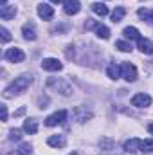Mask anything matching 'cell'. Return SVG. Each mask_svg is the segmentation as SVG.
Listing matches in <instances>:
<instances>
[{
  "instance_id": "6da1fadb",
  "label": "cell",
  "mask_w": 153,
  "mask_h": 155,
  "mask_svg": "<svg viewBox=\"0 0 153 155\" xmlns=\"http://www.w3.org/2000/svg\"><path fill=\"white\" fill-rule=\"evenodd\" d=\"M31 83H33V76H31V74H22V76L15 78V81L5 87L4 97L9 99V97H15V96L22 94V92H25V90L31 87Z\"/></svg>"
},
{
  "instance_id": "7a4b0ae2",
  "label": "cell",
  "mask_w": 153,
  "mask_h": 155,
  "mask_svg": "<svg viewBox=\"0 0 153 155\" xmlns=\"http://www.w3.org/2000/svg\"><path fill=\"white\" fill-rule=\"evenodd\" d=\"M47 87L58 90V92L63 94V96H70V94H72V87H70L65 79H61V78H49V79H47Z\"/></svg>"
},
{
  "instance_id": "3957f363",
  "label": "cell",
  "mask_w": 153,
  "mask_h": 155,
  "mask_svg": "<svg viewBox=\"0 0 153 155\" xmlns=\"http://www.w3.org/2000/svg\"><path fill=\"white\" fill-rule=\"evenodd\" d=\"M4 58H5L7 61H11V63H20V61H24V60H25V54H24V51H22V49L13 47V49H7V51H5Z\"/></svg>"
},
{
  "instance_id": "277c9868",
  "label": "cell",
  "mask_w": 153,
  "mask_h": 155,
  "mask_svg": "<svg viewBox=\"0 0 153 155\" xmlns=\"http://www.w3.org/2000/svg\"><path fill=\"white\" fill-rule=\"evenodd\" d=\"M121 78H124L126 81H135L137 79V69H135V65H132L128 61L121 63Z\"/></svg>"
},
{
  "instance_id": "5b68a950",
  "label": "cell",
  "mask_w": 153,
  "mask_h": 155,
  "mask_svg": "<svg viewBox=\"0 0 153 155\" xmlns=\"http://www.w3.org/2000/svg\"><path fill=\"white\" fill-rule=\"evenodd\" d=\"M67 116H69V112H67V110L54 112L52 116H49L47 119H45V124H47V126H56V124H61V123L67 119Z\"/></svg>"
},
{
  "instance_id": "8992f818",
  "label": "cell",
  "mask_w": 153,
  "mask_h": 155,
  "mask_svg": "<svg viewBox=\"0 0 153 155\" xmlns=\"http://www.w3.org/2000/svg\"><path fill=\"white\" fill-rule=\"evenodd\" d=\"M132 105L133 107H137V108H144V107H150L151 105V97L148 96V94H135L133 97H132Z\"/></svg>"
},
{
  "instance_id": "52a82bcc",
  "label": "cell",
  "mask_w": 153,
  "mask_h": 155,
  "mask_svg": "<svg viewBox=\"0 0 153 155\" xmlns=\"http://www.w3.org/2000/svg\"><path fill=\"white\" fill-rule=\"evenodd\" d=\"M41 67H43L45 71H50V72H58V71H61V69H63L61 61H60V60H56V58H45V60L41 61Z\"/></svg>"
},
{
  "instance_id": "ba28073f",
  "label": "cell",
  "mask_w": 153,
  "mask_h": 155,
  "mask_svg": "<svg viewBox=\"0 0 153 155\" xmlns=\"http://www.w3.org/2000/svg\"><path fill=\"white\" fill-rule=\"evenodd\" d=\"M63 4H65V5H63V9H65V13H67L69 16L77 15V13H79V9H81V4H79V0H65Z\"/></svg>"
},
{
  "instance_id": "9c48e42d",
  "label": "cell",
  "mask_w": 153,
  "mask_h": 155,
  "mask_svg": "<svg viewBox=\"0 0 153 155\" xmlns=\"http://www.w3.org/2000/svg\"><path fill=\"white\" fill-rule=\"evenodd\" d=\"M47 144L52 146V148H65L67 137H65V135H50V137L47 139Z\"/></svg>"
},
{
  "instance_id": "30bf717a",
  "label": "cell",
  "mask_w": 153,
  "mask_h": 155,
  "mask_svg": "<svg viewBox=\"0 0 153 155\" xmlns=\"http://www.w3.org/2000/svg\"><path fill=\"white\" fill-rule=\"evenodd\" d=\"M16 15V7L15 5H0V18L2 20H11Z\"/></svg>"
},
{
  "instance_id": "8fae6325",
  "label": "cell",
  "mask_w": 153,
  "mask_h": 155,
  "mask_svg": "<svg viewBox=\"0 0 153 155\" xmlns=\"http://www.w3.org/2000/svg\"><path fill=\"white\" fill-rule=\"evenodd\" d=\"M141 144H142V141L137 139V137H133V139H130V141L124 143V152H128V153L139 152V150H141Z\"/></svg>"
},
{
  "instance_id": "7c38bea8",
  "label": "cell",
  "mask_w": 153,
  "mask_h": 155,
  "mask_svg": "<svg viewBox=\"0 0 153 155\" xmlns=\"http://www.w3.org/2000/svg\"><path fill=\"white\" fill-rule=\"evenodd\" d=\"M38 15L43 20H50L54 16V9L49 5V4H40L38 5Z\"/></svg>"
},
{
  "instance_id": "4fadbf2b",
  "label": "cell",
  "mask_w": 153,
  "mask_h": 155,
  "mask_svg": "<svg viewBox=\"0 0 153 155\" xmlns=\"http://www.w3.org/2000/svg\"><path fill=\"white\" fill-rule=\"evenodd\" d=\"M24 132L25 134H29V135H34L36 132H38V121L36 119H25L24 121Z\"/></svg>"
},
{
  "instance_id": "5bb4252c",
  "label": "cell",
  "mask_w": 153,
  "mask_h": 155,
  "mask_svg": "<svg viewBox=\"0 0 153 155\" xmlns=\"http://www.w3.org/2000/svg\"><path fill=\"white\" fill-rule=\"evenodd\" d=\"M137 43H139V51L142 54H153V41H150L148 38H139Z\"/></svg>"
},
{
  "instance_id": "9a60e30c",
  "label": "cell",
  "mask_w": 153,
  "mask_h": 155,
  "mask_svg": "<svg viewBox=\"0 0 153 155\" xmlns=\"http://www.w3.org/2000/svg\"><path fill=\"white\" fill-rule=\"evenodd\" d=\"M137 15H139V18H142V22H146V24L153 25V9L141 7V9L137 11Z\"/></svg>"
},
{
  "instance_id": "2e32d148",
  "label": "cell",
  "mask_w": 153,
  "mask_h": 155,
  "mask_svg": "<svg viewBox=\"0 0 153 155\" xmlns=\"http://www.w3.org/2000/svg\"><path fill=\"white\" fill-rule=\"evenodd\" d=\"M74 116H76L77 123H85L86 119H90V117H92V112H88V110H86V108H83V107H77L76 110H74Z\"/></svg>"
},
{
  "instance_id": "e0dca14e",
  "label": "cell",
  "mask_w": 153,
  "mask_h": 155,
  "mask_svg": "<svg viewBox=\"0 0 153 155\" xmlns=\"http://www.w3.org/2000/svg\"><path fill=\"white\" fill-rule=\"evenodd\" d=\"M22 35H24V38L25 40H36V31H34V27L31 25V24H25L24 27H22Z\"/></svg>"
},
{
  "instance_id": "ac0fdd59",
  "label": "cell",
  "mask_w": 153,
  "mask_h": 155,
  "mask_svg": "<svg viewBox=\"0 0 153 155\" xmlns=\"http://www.w3.org/2000/svg\"><path fill=\"white\" fill-rule=\"evenodd\" d=\"M92 11H94L96 15H99V16H106V15H108V7H106L105 4H101V2H94V4H92Z\"/></svg>"
},
{
  "instance_id": "d6986e66",
  "label": "cell",
  "mask_w": 153,
  "mask_h": 155,
  "mask_svg": "<svg viewBox=\"0 0 153 155\" xmlns=\"http://www.w3.org/2000/svg\"><path fill=\"white\" fill-rule=\"evenodd\" d=\"M124 15H126V9H124V7H115L114 13H112V22H114V24L121 22V20L124 18Z\"/></svg>"
},
{
  "instance_id": "ffe728a7",
  "label": "cell",
  "mask_w": 153,
  "mask_h": 155,
  "mask_svg": "<svg viewBox=\"0 0 153 155\" xmlns=\"http://www.w3.org/2000/svg\"><path fill=\"white\" fill-rule=\"evenodd\" d=\"M122 35H124V38L128 40H139L141 36H139V31L135 29V27H126L124 31H122Z\"/></svg>"
},
{
  "instance_id": "44dd1931",
  "label": "cell",
  "mask_w": 153,
  "mask_h": 155,
  "mask_svg": "<svg viewBox=\"0 0 153 155\" xmlns=\"http://www.w3.org/2000/svg\"><path fill=\"white\" fill-rule=\"evenodd\" d=\"M106 74H108V78H112V79H119L121 78V67L119 65H110L106 69Z\"/></svg>"
},
{
  "instance_id": "7402d4cb",
  "label": "cell",
  "mask_w": 153,
  "mask_h": 155,
  "mask_svg": "<svg viewBox=\"0 0 153 155\" xmlns=\"http://www.w3.org/2000/svg\"><path fill=\"white\" fill-rule=\"evenodd\" d=\"M96 33H97V36L99 38H103V40H108L110 38V29L106 27V25H97V29H96Z\"/></svg>"
},
{
  "instance_id": "603a6c76",
  "label": "cell",
  "mask_w": 153,
  "mask_h": 155,
  "mask_svg": "<svg viewBox=\"0 0 153 155\" xmlns=\"http://www.w3.org/2000/svg\"><path fill=\"white\" fill-rule=\"evenodd\" d=\"M114 139H110V137H103L101 141H99V146H101V150H112L114 148Z\"/></svg>"
},
{
  "instance_id": "cb8c5ba5",
  "label": "cell",
  "mask_w": 153,
  "mask_h": 155,
  "mask_svg": "<svg viewBox=\"0 0 153 155\" xmlns=\"http://www.w3.org/2000/svg\"><path fill=\"white\" fill-rule=\"evenodd\" d=\"M115 47L119 49V51H122V52H130L133 47H132V43L130 41H124V40H119L117 43H115Z\"/></svg>"
},
{
  "instance_id": "d4e9b609",
  "label": "cell",
  "mask_w": 153,
  "mask_h": 155,
  "mask_svg": "<svg viewBox=\"0 0 153 155\" xmlns=\"http://www.w3.org/2000/svg\"><path fill=\"white\" fill-rule=\"evenodd\" d=\"M141 152H144V153H153V139H146V141H142V144H141Z\"/></svg>"
},
{
  "instance_id": "484cf974",
  "label": "cell",
  "mask_w": 153,
  "mask_h": 155,
  "mask_svg": "<svg viewBox=\"0 0 153 155\" xmlns=\"http://www.w3.org/2000/svg\"><path fill=\"white\" fill-rule=\"evenodd\" d=\"M18 152H20V155H31L33 153V146H31L29 143H20Z\"/></svg>"
},
{
  "instance_id": "4316f807",
  "label": "cell",
  "mask_w": 153,
  "mask_h": 155,
  "mask_svg": "<svg viewBox=\"0 0 153 155\" xmlns=\"http://www.w3.org/2000/svg\"><path fill=\"white\" fill-rule=\"evenodd\" d=\"M20 139H22V130L13 128V130L9 132V141H20Z\"/></svg>"
},
{
  "instance_id": "83f0119b",
  "label": "cell",
  "mask_w": 153,
  "mask_h": 155,
  "mask_svg": "<svg viewBox=\"0 0 153 155\" xmlns=\"http://www.w3.org/2000/svg\"><path fill=\"white\" fill-rule=\"evenodd\" d=\"M0 35H2V41H9V40H11V35H9V31H7L5 27L0 29Z\"/></svg>"
},
{
  "instance_id": "f1b7e54d",
  "label": "cell",
  "mask_w": 153,
  "mask_h": 155,
  "mask_svg": "<svg viewBox=\"0 0 153 155\" xmlns=\"http://www.w3.org/2000/svg\"><path fill=\"white\" fill-rule=\"evenodd\" d=\"M2 121H7V107L2 105Z\"/></svg>"
},
{
  "instance_id": "f546056e",
  "label": "cell",
  "mask_w": 153,
  "mask_h": 155,
  "mask_svg": "<svg viewBox=\"0 0 153 155\" xmlns=\"http://www.w3.org/2000/svg\"><path fill=\"white\" fill-rule=\"evenodd\" d=\"M24 114H25V108H24V107H22L20 110H16V112H15V116H16V117H18V116H24Z\"/></svg>"
},
{
  "instance_id": "4dcf8cb0",
  "label": "cell",
  "mask_w": 153,
  "mask_h": 155,
  "mask_svg": "<svg viewBox=\"0 0 153 155\" xmlns=\"http://www.w3.org/2000/svg\"><path fill=\"white\" fill-rule=\"evenodd\" d=\"M101 155H119V153H114L112 150H105V152H103Z\"/></svg>"
},
{
  "instance_id": "1f68e13d",
  "label": "cell",
  "mask_w": 153,
  "mask_h": 155,
  "mask_svg": "<svg viewBox=\"0 0 153 155\" xmlns=\"http://www.w3.org/2000/svg\"><path fill=\"white\" fill-rule=\"evenodd\" d=\"M148 132L153 135V123H150V124H148Z\"/></svg>"
},
{
  "instance_id": "d6a6232c",
  "label": "cell",
  "mask_w": 153,
  "mask_h": 155,
  "mask_svg": "<svg viewBox=\"0 0 153 155\" xmlns=\"http://www.w3.org/2000/svg\"><path fill=\"white\" fill-rule=\"evenodd\" d=\"M50 2H54V4H63L65 0H50Z\"/></svg>"
},
{
  "instance_id": "836d02e7",
  "label": "cell",
  "mask_w": 153,
  "mask_h": 155,
  "mask_svg": "<svg viewBox=\"0 0 153 155\" xmlns=\"http://www.w3.org/2000/svg\"><path fill=\"white\" fill-rule=\"evenodd\" d=\"M7 155H20V152H18V150H16V152H9Z\"/></svg>"
},
{
  "instance_id": "e575fe53",
  "label": "cell",
  "mask_w": 153,
  "mask_h": 155,
  "mask_svg": "<svg viewBox=\"0 0 153 155\" xmlns=\"http://www.w3.org/2000/svg\"><path fill=\"white\" fill-rule=\"evenodd\" d=\"M5 2H7V0H0V4H2V5H5Z\"/></svg>"
},
{
  "instance_id": "d590c367",
  "label": "cell",
  "mask_w": 153,
  "mask_h": 155,
  "mask_svg": "<svg viewBox=\"0 0 153 155\" xmlns=\"http://www.w3.org/2000/svg\"><path fill=\"white\" fill-rule=\"evenodd\" d=\"M70 155H77V153H76V152H72V153H70Z\"/></svg>"
}]
</instances>
